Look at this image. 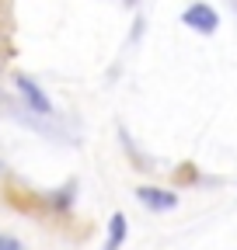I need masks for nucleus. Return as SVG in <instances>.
I'll return each instance as SVG.
<instances>
[{"label": "nucleus", "instance_id": "f257e3e1", "mask_svg": "<svg viewBox=\"0 0 237 250\" xmlns=\"http://www.w3.org/2000/svg\"><path fill=\"white\" fill-rule=\"evenodd\" d=\"M182 24H189L192 31H199V35H213L220 28V14L210 4H192V7L182 11Z\"/></svg>", "mask_w": 237, "mask_h": 250}, {"label": "nucleus", "instance_id": "f03ea898", "mask_svg": "<svg viewBox=\"0 0 237 250\" xmlns=\"http://www.w3.org/2000/svg\"><path fill=\"white\" fill-rule=\"evenodd\" d=\"M14 87H18V94L24 98V104L32 108L35 115H42V118H46V115H52V101L46 98V90H42L32 77H24V73H21V77H14Z\"/></svg>", "mask_w": 237, "mask_h": 250}, {"label": "nucleus", "instance_id": "7ed1b4c3", "mask_svg": "<svg viewBox=\"0 0 237 250\" xmlns=\"http://www.w3.org/2000/svg\"><path fill=\"white\" fill-rule=\"evenodd\" d=\"M136 198L150 208V212H171L178 205V195L174 191H164V188H150V184H143L136 188Z\"/></svg>", "mask_w": 237, "mask_h": 250}, {"label": "nucleus", "instance_id": "20e7f679", "mask_svg": "<svg viewBox=\"0 0 237 250\" xmlns=\"http://www.w3.org/2000/svg\"><path fill=\"white\" fill-rule=\"evenodd\" d=\"M126 233H129V223H126V215L122 212H115L108 219V240H105V250H118L126 243Z\"/></svg>", "mask_w": 237, "mask_h": 250}, {"label": "nucleus", "instance_id": "39448f33", "mask_svg": "<svg viewBox=\"0 0 237 250\" xmlns=\"http://www.w3.org/2000/svg\"><path fill=\"white\" fill-rule=\"evenodd\" d=\"M73 191H77V184H67V188H59V191H52L49 205H52L56 212H67V208L73 205Z\"/></svg>", "mask_w": 237, "mask_h": 250}, {"label": "nucleus", "instance_id": "423d86ee", "mask_svg": "<svg viewBox=\"0 0 237 250\" xmlns=\"http://www.w3.org/2000/svg\"><path fill=\"white\" fill-rule=\"evenodd\" d=\"M0 250H24V243L14 240V236H7V233H0Z\"/></svg>", "mask_w": 237, "mask_h": 250}]
</instances>
